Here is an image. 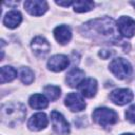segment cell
Returning a JSON list of instances; mask_svg holds the SVG:
<instances>
[{
  "label": "cell",
  "instance_id": "6da1fadb",
  "mask_svg": "<svg viewBox=\"0 0 135 135\" xmlns=\"http://www.w3.org/2000/svg\"><path fill=\"white\" fill-rule=\"evenodd\" d=\"M82 33L91 39L100 42L115 43L120 39L115 21L107 16L84 23L82 26Z\"/></svg>",
  "mask_w": 135,
  "mask_h": 135
},
{
  "label": "cell",
  "instance_id": "7a4b0ae2",
  "mask_svg": "<svg viewBox=\"0 0 135 135\" xmlns=\"http://www.w3.org/2000/svg\"><path fill=\"white\" fill-rule=\"evenodd\" d=\"M25 107L20 102H9L3 104L0 110L2 123L7 127H16L20 124L25 118Z\"/></svg>",
  "mask_w": 135,
  "mask_h": 135
},
{
  "label": "cell",
  "instance_id": "3957f363",
  "mask_svg": "<svg viewBox=\"0 0 135 135\" xmlns=\"http://www.w3.org/2000/svg\"><path fill=\"white\" fill-rule=\"evenodd\" d=\"M92 117L94 119V121L96 123H98L101 127H109V126H113L117 122L118 120V116L117 113L109 108H97L94 110Z\"/></svg>",
  "mask_w": 135,
  "mask_h": 135
},
{
  "label": "cell",
  "instance_id": "277c9868",
  "mask_svg": "<svg viewBox=\"0 0 135 135\" xmlns=\"http://www.w3.org/2000/svg\"><path fill=\"white\" fill-rule=\"evenodd\" d=\"M109 69L118 79H126L132 73L131 63L127 59L120 57L113 59L109 65Z\"/></svg>",
  "mask_w": 135,
  "mask_h": 135
},
{
  "label": "cell",
  "instance_id": "5b68a950",
  "mask_svg": "<svg viewBox=\"0 0 135 135\" xmlns=\"http://www.w3.org/2000/svg\"><path fill=\"white\" fill-rule=\"evenodd\" d=\"M117 31L118 33L126 38H131L135 34V20L129 16H121L117 22Z\"/></svg>",
  "mask_w": 135,
  "mask_h": 135
},
{
  "label": "cell",
  "instance_id": "8992f818",
  "mask_svg": "<svg viewBox=\"0 0 135 135\" xmlns=\"http://www.w3.org/2000/svg\"><path fill=\"white\" fill-rule=\"evenodd\" d=\"M51 121L54 128V131L59 135H69L70 134V123L57 111H53L51 113Z\"/></svg>",
  "mask_w": 135,
  "mask_h": 135
},
{
  "label": "cell",
  "instance_id": "52a82bcc",
  "mask_svg": "<svg viewBox=\"0 0 135 135\" xmlns=\"http://www.w3.org/2000/svg\"><path fill=\"white\" fill-rule=\"evenodd\" d=\"M64 104L72 111V112H80L84 110L85 102L83 100V96L78 93H69L65 96Z\"/></svg>",
  "mask_w": 135,
  "mask_h": 135
},
{
  "label": "cell",
  "instance_id": "ba28073f",
  "mask_svg": "<svg viewBox=\"0 0 135 135\" xmlns=\"http://www.w3.org/2000/svg\"><path fill=\"white\" fill-rule=\"evenodd\" d=\"M111 100L118 105H123L132 101L133 93L130 89H116L110 94Z\"/></svg>",
  "mask_w": 135,
  "mask_h": 135
},
{
  "label": "cell",
  "instance_id": "9c48e42d",
  "mask_svg": "<svg viewBox=\"0 0 135 135\" xmlns=\"http://www.w3.org/2000/svg\"><path fill=\"white\" fill-rule=\"evenodd\" d=\"M31 46H32L34 54L40 58L46 56L51 50V45H50L49 41L45 38L40 37V36H37L32 40Z\"/></svg>",
  "mask_w": 135,
  "mask_h": 135
},
{
  "label": "cell",
  "instance_id": "30bf717a",
  "mask_svg": "<svg viewBox=\"0 0 135 135\" xmlns=\"http://www.w3.org/2000/svg\"><path fill=\"white\" fill-rule=\"evenodd\" d=\"M24 8L33 16H41L47 11L49 5L42 0H27L24 2Z\"/></svg>",
  "mask_w": 135,
  "mask_h": 135
},
{
  "label": "cell",
  "instance_id": "8fae6325",
  "mask_svg": "<svg viewBox=\"0 0 135 135\" xmlns=\"http://www.w3.org/2000/svg\"><path fill=\"white\" fill-rule=\"evenodd\" d=\"M69 63H70V60H69L68 56L58 54V55L52 56L49 59L47 68H49V70H51L53 72H61L69 66Z\"/></svg>",
  "mask_w": 135,
  "mask_h": 135
},
{
  "label": "cell",
  "instance_id": "7c38bea8",
  "mask_svg": "<svg viewBox=\"0 0 135 135\" xmlns=\"http://www.w3.org/2000/svg\"><path fill=\"white\" fill-rule=\"evenodd\" d=\"M49 124V119L44 113L34 114L27 122V127L31 131H41Z\"/></svg>",
  "mask_w": 135,
  "mask_h": 135
},
{
  "label": "cell",
  "instance_id": "4fadbf2b",
  "mask_svg": "<svg viewBox=\"0 0 135 135\" xmlns=\"http://www.w3.org/2000/svg\"><path fill=\"white\" fill-rule=\"evenodd\" d=\"M78 90L83 97L92 98L97 92V81L93 78H86L78 85Z\"/></svg>",
  "mask_w": 135,
  "mask_h": 135
},
{
  "label": "cell",
  "instance_id": "5bb4252c",
  "mask_svg": "<svg viewBox=\"0 0 135 135\" xmlns=\"http://www.w3.org/2000/svg\"><path fill=\"white\" fill-rule=\"evenodd\" d=\"M84 80V72L78 68H74L73 70H71L65 78L66 83L71 86V88H76L78 86L82 81Z\"/></svg>",
  "mask_w": 135,
  "mask_h": 135
},
{
  "label": "cell",
  "instance_id": "9a60e30c",
  "mask_svg": "<svg viewBox=\"0 0 135 135\" xmlns=\"http://www.w3.org/2000/svg\"><path fill=\"white\" fill-rule=\"evenodd\" d=\"M54 37L60 44H66L72 38L71 28L68 25H59L54 30Z\"/></svg>",
  "mask_w": 135,
  "mask_h": 135
},
{
  "label": "cell",
  "instance_id": "2e32d148",
  "mask_svg": "<svg viewBox=\"0 0 135 135\" xmlns=\"http://www.w3.org/2000/svg\"><path fill=\"white\" fill-rule=\"evenodd\" d=\"M22 21V15L18 11H11L5 14L3 24L8 28H16Z\"/></svg>",
  "mask_w": 135,
  "mask_h": 135
},
{
  "label": "cell",
  "instance_id": "e0dca14e",
  "mask_svg": "<svg viewBox=\"0 0 135 135\" xmlns=\"http://www.w3.org/2000/svg\"><path fill=\"white\" fill-rule=\"evenodd\" d=\"M28 103L33 109L41 110V109H45L49 105V100L42 94H34L30 97Z\"/></svg>",
  "mask_w": 135,
  "mask_h": 135
},
{
  "label": "cell",
  "instance_id": "ac0fdd59",
  "mask_svg": "<svg viewBox=\"0 0 135 135\" xmlns=\"http://www.w3.org/2000/svg\"><path fill=\"white\" fill-rule=\"evenodd\" d=\"M16 77H17V71L14 68L8 66V65L1 68L0 70V82L1 83L13 81Z\"/></svg>",
  "mask_w": 135,
  "mask_h": 135
},
{
  "label": "cell",
  "instance_id": "d6986e66",
  "mask_svg": "<svg viewBox=\"0 0 135 135\" xmlns=\"http://www.w3.org/2000/svg\"><path fill=\"white\" fill-rule=\"evenodd\" d=\"M95 4L93 1L85 0V1H76L73 3L74 11L76 13H86L90 12L92 8H94Z\"/></svg>",
  "mask_w": 135,
  "mask_h": 135
},
{
  "label": "cell",
  "instance_id": "ffe728a7",
  "mask_svg": "<svg viewBox=\"0 0 135 135\" xmlns=\"http://www.w3.org/2000/svg\"><path fill=\"white\" fill-rule=\"evenodd\" d=\"M19 78L24 84H31L35 79V75H34V72L30 68L25 66V68H21L20 69Z\"/></svg>",
  "mask_w": 135,
  "mask_h": 135
},
{
  "label": "cell",
  "instance_id": "44dd1931",
  "mask_svg": "<svg viewBox=\"0 0 135 135\" xmlns=\"http://www.w3.org/2000/svg\"><path fill=\"white\" fill-rule=\"evenodd\" d=\"M43 92H44V95L47 97V99L54 101L56 99L59 98L60 96V93H61V90L59 86H56V85H46L44 86L43 89Z\"/></svg>",
  "mask_w": 135,
  "mask_h": 135
},
{
  "label": "cell",
  "instance_id": "7402d4cb",
  "mask_svg": "<svg viewBox=\"0 0 135 135\" xmlns=\"http://www.w3.org/2000/svg\"><path fill=\"white\" fill-rule=\"evenodd\" d=\"M126 118L130 122L135 123V104H133L130 108H128V110L126 111Z\"/></svg>",
  "mask_w": 135,
  "mask_h": 135
},
{
  "label": "cell",
  "instance_id": "603a6c76",
  "mask_svg": "<svg viewBox=\"0 0 135 135\" xmlns=\"http://www.w3.org/2000/svg\"><path fill=\"white\" fill-rule=\"evenodd\" d=\"M98 55H99L102 59H108V58H110V57H112V56L114 55V52L111 51V50H101V51L98 53Z\"/></svg>",
  "mask_w": 135,
  "mask_h": 135
},
{
  "label": "cell",
  "instance_id": "cb8c5ba5",
  "mask_svg": "<svg viewBox=\"0 0 135 135\" xmlns=\"http://www.w3.org/2000/svg\"><path fill=\"white\" fill-rule=\"evenodd\" d=\"M56 3L61 6H69V5H72L74 2H72V1H56Z\"/></svg>",
  "mask_w": 135,
  "mask_h": 135
},
{
  "label": "cell",
  "instance_id": "d4e9b609",
  "mask_svg": "<svg viewBox=\"0 0 135 135\" xmlns=\"http://www.w3.org/2000/svg\"><path fill=\"white\" fill-rule=\"evenodd\" d=\"M121 135H135V134H132V133H124V134H121Z\"/></svg>",
  "mask_w": 135,
  "mask_h": 135
},
{
  "label": "cell",
  "instance_id": "484cf974",
  "mask_svg": "<svg viewBox=\"0 0 135 135\" xmlns=\"http://www.w3.org/2000/svg\"><path fill=\"white\" fill-rule=\"evenodd\" d=\"M130 3H131V4H132V5H133V6H134V7H135V1H131V2H130Z\"/></svg>",
  "mask_w": 135,
  "mask_h": 135
}]
</instances>
